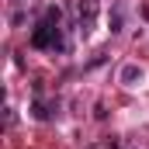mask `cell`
Returning a JSON list of instances; mask_svg holds the SVG:
<instances>
[{"label":"cell","instance_id":"cell-1","mask_svg":"<svg viewBox=\"0 0 149 149\" xmlns=\"http://www.w3.org/2000/svg\"><path fill=\"white\" fill-rule=\"evenodd\" d=\"M31 45L35 49H52V52H63L66 49V42L59 35V24H49L45 17L35 24V31H31Z\"/></svg>","mask_w":149,"mask_h":149},{"label":"cell","instance_id":"cell-2","mask_svg":"<svg viewBox=\"0 0 149 149\" xmlns=\"http://www.w3.org/2000/svg\"><path fill=\"white\" fill-rule=\"evenodd\" d=\"M76 17H80V28L87 31L94 24V17H97V0H80L76 3Z\"/></svg>","mask_w":149,"mask_h":149},{"label":"cell","instance_id":"cell-3","mask_svg":"<svg viewBox=\"0 0 149 149\" xmlns=\"http://www.w3.org/2000/svg\"><path fill=\"white\" fill-rule=\"evenodd\" d=\"M139 80H142V70H139L135 63L121 66V83H125V87H132V83H139Z\"/></svg>","mask_w":149,"mask_h":149},{"label":"cell","instance_id":"cell-4","mask_svg":"<svg viewBox=\"0 0 149 149\" xmlns=\"http://www.w3.org/2000/svg\"><path fill=\"white\" fill-rule=\"evenodd\" d=\"M111 31H121V10H114V14H111Z\"/></svg>","mask_w":149,"mask_h":149},{"label":"cell","instance_id":"cell-5","mask_svg":"<svg viewBox=\"0 0 149 149\" xmlns=\"http://www.w3.org/2000/svg\"><path fill=\"white\" fill-rule=\"evenodd\" d=\"M142 17H146V21H149V7H142Z\"/></svg>","mask_w":149,"mask_h":149}]
</instances>
